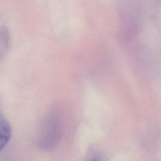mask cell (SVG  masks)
<instances>
[{"label": "cell", "instance_id": "6da1fadb", "mask_svg": "<svg viewBox=\"0 0 161 161\" xmlns=\"http://www.w3.org/2000/svg\"><path fill=\"white\" fill-rule=\"evenodd\" d=\"M62 135L59 119L53 115L48 116L43 121L38 142L39 147L44 150L53 149L58 143Z\"/></svg>", "mask_w": 161, "mask_h": 161}, {"label": "cell", "instance_id": "7a4b0ae2", "mask_svg": "<svg viewBox=\"0 0 161 161\" xmlns=\"http://www.w3.org/2000/svg\"><path fill=\"white\" fill-rule=\"evenodd\" d=\"M11 135V125L5 117L0 105V152L9 141Z\"/></svg>", "mask_w": 161, "mask_h": 161}, {"label": "cell", "instance_id": "3957f363", "mask_svg": "<svg viewBox=\"0 0 161 161\" xmlns=\"http://www.w3.org/2000/svg\"><path fill=\"white\" fill-rule=\"evenodd\" d=\"M10 45V34L5 26L0 27V58L6 54Z\"/></svg>", "mask_w": 161, "mask_h": 161}, {"label": "cell", "instance_id": "277c9868", "mask_svg": "<svg viewBox=\"0 0 161 161\" xmlns=\"http://www.w3.org/2000/svg\"><path fill=\"white\" fill-rule=\"evenodd\" d=\"M93 161H94V160H93Z\"/></svg>", "mask_w": 161, "mask_h": 161}]
</instances>
